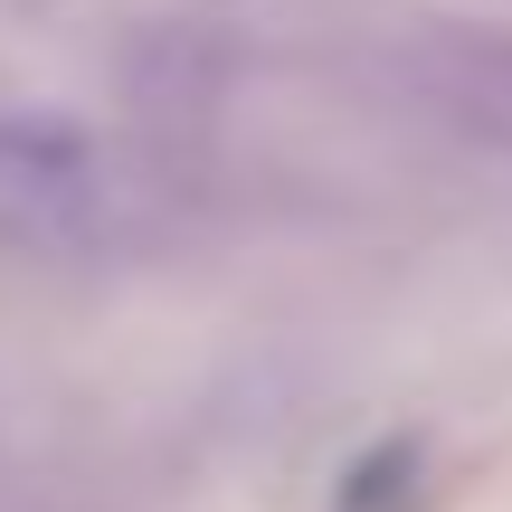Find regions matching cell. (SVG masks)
Wrapping results in <instances>:
<instances>
[{
	"instance_id": "2",
	"label": "cell",
	"mask_w": 512,
	"mask_h": 512,
	"mask_svg": "<svg viewBox=\"0 0 512 512\" xmlns=\"http://www.w3.org/2000/svg\"><path fill=\"white\" fill-rule=\"evenodd\" d=\"M427 95L456 114L465 133L512 152V38H446L427 57Z\"/></svg>"
},
{
	"instance_id": "1",
	"label": "cell",
	"mask_w": 512,
	"mask_h": 512,
	"mask_svg": "<svg viewBox=\"0 0 512 512\" xmlns=\"http://www.w3.org/2000/svg\"><path fill=\"white\" fill-rule=\"evenodd\" d=\"M95 200V143L57 114L0 105V219H67Z\"/></svg>"
}]
</instances>
